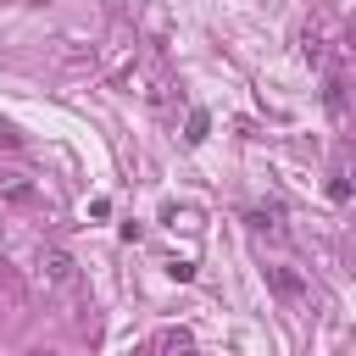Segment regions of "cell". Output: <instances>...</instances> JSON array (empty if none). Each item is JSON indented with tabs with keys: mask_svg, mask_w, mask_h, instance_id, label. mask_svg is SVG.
<instances>
[{
	"mask_svg": "<svg viewBox=\"0 0 356 356\" xmlns=\"http://www.w3.org/2000/svg\"><path fill=\"white\" fill-rule=\"evenodd\" d=\"M267 289H273L284 306H295V312L312 300V284H306V278H300L289 261H267Z\"/></svg>",
	"mask_w": 356,
	"mask_h": 356,
	"instance_id": "1",
	"label": "cell"
},
{
	"mask_svg": "<svg viewBox=\"0 0 356 356\" xmlns=\"http://www.w3.org/2000/svg\"><path fill=\"white\" fill-rule=\"evenodd\" d=\"M72 278H78V267H72V256H67V250H44V256H39V284L67 289Z\"/></svg>",
	"mask_w": 356,
	"mask_h": 356,
	"instance_id": "2",
	"label": "cell"
},
{
	"mask_svg": "<svg viewBox=\"0 0 356 356\" xmlns=\"http://www.w3.org/2000/svg\"><path fill=\"white\" fill-rule=\"evenodd\" d=\"M0 200H11V206H28V200H39V189H33L22 172H0Z\"/></svg>",
	"mask_w": 356,
	"mask_h": 356,
	"instance_id": "3",
	"label": "cell"
},
{
	"mask_svg": "<svg viewBox=\"0 0 356 356\" xmlns=\"http://www.w3.org/2000/svg\"><path fill=\"white\" fill-rule=\"evenodd\" d=\"M184 139H189V145L206 139V111H189V134H184Z\"/></svg>",
	"mask_w": 356,
	"mask_h": 356,
	"instance_id": "4",
	"label": "cell"
},
{
	"mask_svg": "<svg viewBox=\"0 0 356 356\" xmlns=\"http://www.w3.org/2000/svg\"><path fill=\"white\" fill-rule=\"evenodd\" d=\"M0 278H6V261H0Z\"/></svg>",
	"mask_w": 356,
	"mask_h": 356,
	"instance_id": "5",
	"label": "cell"
},
{
	"mask_svg": "<svg viewBox=\"0 0 356 356\" xmlns=\"http://www.w3.org/2000/svg\"><path fill=\"white\" fill-rule=\"evenodd\" d=\"M184 356H189V350H184Z\"/></svg>",
	"mask_w": 356,
	"mask_h": 356,
	"instance_id": "6",
	"label": "cell"
}]
</instances>
